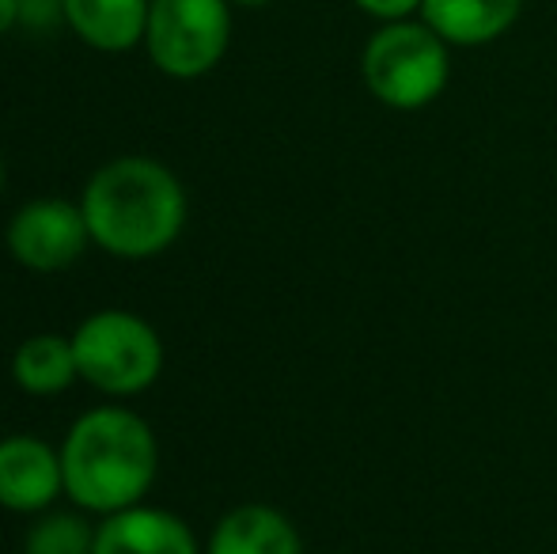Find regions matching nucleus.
<instances>
[{"mask_svg":"<svg viewBox=\"0 0 557 554\" xmlns=\"http://www.w3.org/2000/svg\"><path fill=\"white\" fill-rule=\"evenodd\" d=\"M84 221L91 244L125 262L156 259L186 229V190L168 163L152 156H117L84 186Z\"/></svg>","mask_w":557,"mask_h":554,"instance_id":"1","label":"nucleus"},{"mask_svg":"<svg viewBox=\"0 0 557 554\" xmlns=\"http://www.w3.org/2000/svg\"><path fill=\"white\" fill-rule=\"evenodd\" d=\"M65 494L84 513H117L140 505L160 471V444L140 415L125 407L84 410L61 441Z\"/></svg>","mask_w":557,"mask_h":554,"instance_id":"2","label":"nucleus"},{"mask_svg":"<svg viewBox=\"0 0 557 554\" xmlns=\"http://www.w3.org/2000/svg\"><path fill=\"white\" fill-rule=\"evenodd\" d=\"M360 81L391 111H421L451 81V46L421 15L380 23L360 50Z\"/></svg>","mask_w":557,"mask_h":554,"instance_id":"3","label":"nucleus"},{"mask_svg":"<svg viewBox=\"0 0 557 554\" xmlns=\"http://www.w3.org/2000/svg\"><path fill=\"white\" fill-rule=\"evenodd\" d=\"M73 349L84 384L114 399L148 392L163 372V342L156 327L125 308L91 311L73 331Z\"/></svg>","mask_w":557,"mask_h":554,"instance_id":"4","label":"nucleus"},{"mask_svg":"<svg viewBox=\"0 0 557 554\" xmlns=\"http://www.w3.org/2000/svg\"><path fill=\"white\" fill-rule=\"evenodd\" d=\"M232 46V0H152L145 50L171 81L213 73Z\"/></svg>","mask_w":557,"mask_h":554,"instance_id":"5","label":"nucleus"},{"mask_svg":"<svg viewBox=\"0 0 557 554\" xmlns=\"http://www.w3.org/2000/svg\"><path fill=\"white\" fill-rule=\"evenodd\" d=\"M91 244L88 221L81 201L65 198H35L15 209L4 229V247L20 267L35 274H58L69 270Z\"/></svg>","mask_w":557,"mask_h":554,"instance_id":"6","label":"nucleus"},{"mask_svg":"<svg viewBox=\"0 0 557 554\" xmlns=\"http://www.w3.org/2000/svg\"><path fill=\"white\" fill-rule=\"evenodd\" d=\"M65 494L61 448L35 433L0 436V509L38 517Z\"/></svg>","mask_w":557,"mask_h":554,"instance_id":"7","label":"nucleus"},{"mask_svg":"<svg viewBox=\"0 0 557 554\" xmlns=\"http://www.w3.org/2000/svg\"><path fill=\"white\" fill-rule=\"evenodd\" d=\"M91 554H201V547L178 513L140 502L99 520Z\"/></svg>","mask_w":557,"mask_h":554,"instance_id":"8","label":"nucleus"},{"mask_svg":"<svg viewBox=\"0 0 557 554\" xmlns=\"http://www.w3.org/2000/svg\"><path fill=\"white\" fill-rule=\"evenodd\" d=\"M528 0H425L421 4V20L444 38L447 46H462V50H478L520 23Z\"/></svg>","mask_w":557,"mask_h":554,"instance_id":"9","label":"nucleus"},{"mask_svg":"<svg viewBox=\"0 0 557 554\" xmlns=\"http://www.w3.org/2000/svg\"><path fill=\"white\" fill-rule=\"evenodd\" d=\"M152 0H61L65 27L99 53H125L145 42Z\"/></svg>","mask_w":557,"mask_h":554,"instance_id":"10","label":"nucleus"},{"mask_svg":"<svg viewBox=\"0 0 557 554\" xmlns=\"http://www.w3.org/2000/svg\"><path fill=\"white\" fill-rule=\"evenodd\" d=\"M206 554H304V543L285 513L250 502L216 520Z\"/></svg>","mask_w":557,"mask_h":554,"instance_id":"11","label":"nucleus"},{"mask_svg":"<svg viewBox=\"0 0 557 554\" xmlns=\"http://www.w3.org/2000/svg\"><path fill=\"white\" fill-rule=\"evenodd\" d=\"M12 380L27 395H61L81 380L73 334H30L12 354Z\"/></svg>","mask_w":557,"mask_h":554,"instance_id":"12","label":"nucleus"},{"mask_svg":"<svg viewBox=\"0 0 557 554\" xmlns=\"http://www.w3.org/2000/svg\"><path fill=\"white\" fill-rule=\"evenodd\" d=\"M96 547V525L76 513L46 509L23 535V554H91Z\"/></svg>","mask_w":557,"mask_h":554,"instance_id":"13","label":"nucleus"},{"mask_svg":"<svg viewBox=\"0 0 557 554\" xmlns=\"http://www.w3.org/2000/svg\"><path fill=\"white\" fill-rule=\"evenodd\" d=\"M357 12H364L375 23H398V20H418L425 0H352Z\"/></svg>","mask_w":557,"mask_h":554,"instance_id":"14","label":"nucleus"},{"mask_svg":"<svg viewBox=\"0 0 557 554\" xmlns=\"http://www.w3.org/2000/svg\"><path fill=\"white\" fill-rule=\"evenodd\" d=\"M65 20V12H61V0H20V23H27V27H50V23Z\"/></svg>","mask_w":557,"mask_h":554,"instance_id":"15","label":"nucleus"},{"mask_svg":"<svg viewBox=\"0 0 557 554\" xmlns=\"http://www.w3.org/2000/svg\"><path fill=\"white\" fill-rule=\"evenodd\" d=\"M20 27V0H0V38Z\"/></svg>","mask_w":557,"mask_h":554,"instance_id":"16","label":"nucleus"},{"mask_svg":"<svg viewBox=\"0 0 557 554\" xmlns=\"http://www.w3.org/2000/svg\"><path fill=\"white\" fill-rule=\"evenodd\" d=\"M235 8H265V4H273V0H232Z\"/></svg>","mask_w":557,"mask_h":554,"instance_id":"17","label":"nucleus"},{"mask_svg":"<svg viewBox=\"0 0 557 554\" xmlns=\"http://www.w3.org/2000/svg\"><path fill=\"white\" fill-rule=\"evenodd\" d=\"M0 190H4V163H0Z\"/></svg>","mask_w":557,"mask_h":554,"instance_id":"18","label":"nucleus"}]
</instances>
